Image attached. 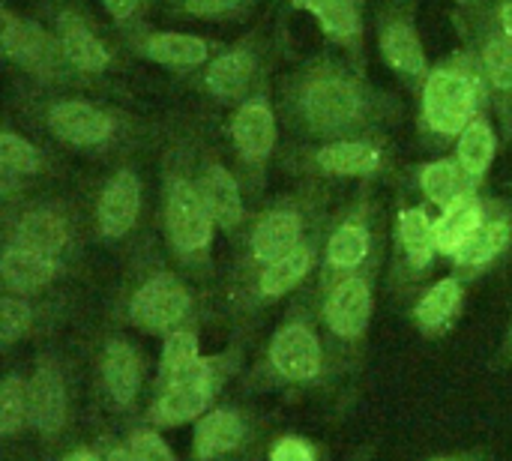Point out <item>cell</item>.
<instances>
[{
    "mask_svg": "<svg viewBox=\"0 0 512 461\" xmlns=\"http://www.w3.org/2000/svg\"><path fill=\"white\" fill-rule=\"evenodd\" d=\"M512 252V201L492 198L486 222L474 231V237L450 258L453 273L468 279L471 285L483 276L495 273Z\"/></svg>",
    "mask_w": 512,
    "mask_h": 461,
    "instance_id": "30",
    "label": "cell"
},
{
    "mask_svg": "<svg viewBox=\"0 0 512 461\" xmlns=\"http://www.w3.org/2000/svg\"><path fill=\"white\" fill-rule=\"evenodd\" d=\"M489 207H492V198H486L483 192H474V195H465L456 204L438 210L435 240H438L441 258H453L474 237V231L486 222Z\"/></svg>",
    "mask_w": 512,
    "mask_h": 461,
    "instance_id": "35",
    "label": "cell"
},
{
    "mask_svg": "<svg viewBox=\"0 0 512 461\" xmlns=\"http://www.w3.org/2000/svg\"><path fill=\"white\" fill-rule=\"evenodd\" d=\"M492 108L486 78L468 45L450 51L444 60L432 63L420 93H417V132L423 147L444 150L456 144L465 126Z\"/></svg>",
    "mask_w": 512,
    "mask_h": 461,
    "instance_id": "9",
    "label": "cell"
},
{
    "mask_svg": "<svg viewBox=\"0 0 512 461\" xmlns=\"http://www.w3.org/2000/svg\"><path fill=\"white\" fill-rule=\"evenodd\" d=\"M57 461H105L96 444H75V447H66L60 450Z\"/></svg>",
    "mask_w": 512,
    "mask_h": 461,
    "instance_id": "43",
    "label": "cell"
},
{
    "mask_svg": "<svg viewBox=\"0 0 512 461\" xmlns=\"http://www.w3.org/2000/svg\"><path fill=\"white\" fill-rule=\"evenodd\" d=\"M90 384L99 408L123 423L141 417L147 393V354L123 333L120 324L108 321L90 345Z\"/></svg>",
    "mask_w": 512,
    "mask_h": 461,
    "instance_id": "16",
    "label": "cell"
},
{
    "mask_svg": "<svg viewBox=\"0 0 512 461\" xmlns=\"http://www.w3.org/2000/svg\"><path fill=\"white\" fill-rule=\"evenodd\" d=\"M96 447H99V453H102V459L105 461H141L135 456V450L126 444V438L120 435V432H99L96 435V441H93Z\"/></svg>",
    "mask_w": 512,
    "mask_h": 461,
    "instance_id": "42",
    "label": "cell"
},
{
    "mask_svg": "<svg viewBox=\"0 0 512 461\" xmlns=\"http://www.w3.org/2000/svg\"><path fill=\"white\" fill-rule=\"evenodd\" d=\"M0 243L81 267L87 246L93 243L84 192L72 195L48 186L15 201H0Z\"/></svg>",
    "mask_w": 512,
    "mask_h": 461,
    "instance_id": "8",
    "label": "cell"
},
{
    "mask_svg": "<svg viewBox=\"0 0 512 461\" xmlns=\"http://www.w3.org/2000/svg\"><path fill=\"white\" fill-rule=\"evenodd\" d=\"M471 282L462 279L459 273L441 276L429 285H423L408 306V321L423 339H444L456 330L465 300H468Z\"/></svg>",
    "mask_w": 512,
    "mask_h": 461,
    "instance_id": "31",
    "label": "cell"
},
{
    "mask_svg": "<svg viewBox=\"0 0 512 461\" xmlns=\"http://www.w3.org/2000/svg\"><path fill=\"white\" fill-rule=\"evenodd\" d=\"M201 129L192 120L162 123L159 153V237L168 258L195 282L216 276V219L195 177V144Z\"/></svg>",
    "mask_w": 512,
    "mask_h": 461,
    "instance_id": "3",
    "label": "cell"
},
{
    "mask_svg": "<svg viewBox=\"0 0 512 461\" xmlns=\"http://www.w3.org/2000/svg\"><path fill=\"white\" fill-rule=\"evenodd\" d=\"M252 342V327H234L231 342L216 354H201L186 372H180L168 387L150 393L141 417L153 426L180 429L195 426L207 411H213L228 384L240 378L246 363V348Z\"/></svg>",
    "mask_w": 512,
    "mask_h": 461,
    "instance_id": "10",
    "label": "cell"
},
{
    "mask_svg": "<svg viewBox=\"0 0 512 461\" xmlns=\"http://www.w3.org/2000/svg\"><path fill=\"white\" fill-rule=\"evenodd\" d=\"M282 27L258 24L240 39L222 45L210 63H204L195 75H189V87L204 96L210 105L234 108L252 90L273 78V63L279 57Z\"/></svg>",
    "mask_w": 512,
    "mask_h": 461,
    "instance_id": "13",
    "label": "cell"
},
{
    "mask_svg": "<svg viewBox=\"0 0 512 461\" xmlns=\"http://www.w3.org/2000/svg\"><path fill=\"white\" fill-rule=\"evenodd\" d=\"M30 438L45 456L63 450L75 426V366L54 339H45L27 369Z\"/></svg>",
    "mask_w": 512,
    "mask_h": 461,
    "instance_id": "18",
    "label": "cell"
},
{
    "mask_svg": "<svg viewBox=\"0 0 512 461\" xmlns=\"http://www.w3.org/2000/svg\"><path fill=\"white\" fill-rule=\"evenodd\" d=\"M486 6H489L492 18L501 24V30L512 39V0H486Z\"/></svg>",
    "mask_w": 512,
    "mask_h": 461,
    "instance_id": "44",
    "label": "cell"
},
{
    "mask_svg": "<svg viewBox=\"0 0 512 461\" xmlns=\"http://www.w3.org/2000/svg\"><path fill=\"white\" fill-rule=\"evenodd\" d=\"M384 264H387V255L375 258L363 270H354L327 282L312 279L318 321H321V330H324V339H327V348H330V357L342 384L357 381L366 366L369 333L375 321Z\"/></svg>",
    "mask_w": 512,
    "mask_h": 461,
    "instance_id": "7",
    "label": "cell"
},
{
    "mask_svg": "<svg viewBox=\"0 0 512 461\" xmlns=\"http://www.w3.org/2000/svg\"><path fill=\"white\" fill-rule=\"evenodd\" d=\"M501 129H498V120H495V111L492 108H483L468 126L465 132L456 138V159L459 165L465 168V174L483 189L489 171H492V162L498 156V147H501Z\"/></svg>",
    "mask_w": 512,
    "mask_h": 461,
    "instance_id": "34",
    "label": "cell"
},
{
    "mask_svg": "<svg viewBox=\"0 0 512 461\" xmlns=\"http://www.w3.org/2000/svg\"><path fill=\"white\" fill-rule=\"evenodd\" d=\"M351 461H375V444H360Z\"/></svg>",
    "mask_w": 512,
    "mask_h": 461,
    "instance_id": "47",
    "label": "cell"
},
{
    "mask_svg": "<svg viewBox=\"0 0 512 461\" xmlns=\"http://www.w3.org/2000/svg\"><path fill=\"white\" fill-rule=\"evenodd\" d=\"M291 9L309 12L321 33L354 63L366 66V18L363 0H288Z\"/></svg>",
    "mask_w": 512,
    "mask_h": 461,
    "instance_id": "32",
    "label": "cell"
},
{
    "mask_svg": "<svg viewBox=\"0 0 512 461\" xmlns=\"http://www.w3.org/2000/svg\"><path fill=\"white\" fill-rule=\"evenodd\" d=\"M327 225L318 228L315 234H309L300 246H294L282 258H276V261L258 267L255 273H249L246 279L228 282L225 306H228V315H231L234 327H252V321L261 312L273 309L282 300H291L306 285H312V279L318 273V264H321Z\"/></svg>",
    "mask_w": 512,
    "mask_h": 461,
    "instance_id": "17",
    "label": "cell"
},
{
    "mask_svg": "<svg viewBox=\"0 0 512 461\" xmlns=\"http://www.w3.org/2000/svg\"><path fill=\"white\" fill-rule=\"evenodd\" d=\"M441 252L435 240V216L429 204L402 201L393 222V243H390V276L387 285L396 297H408L414 288L426 285L429 273L435 270Z\"/></svg>",
    "mask_w": 512,
    "mask_h": 461,
    "instance_id": "23",
    "label": "cell"
},
{
    "mask_svg": "<svg viewBox=\"0 0 512 461\" xmlns=\"http://www.w3.org/2000/svg\"><path fill=\"white\" fill-rule=\"evenodd\" d=\"M30 435V396H27V369L12 366L0 381V438L6 447Z\"/></svg>",
    "mask_w": 512,
    "mask_h": 461,
    "instance_id": "36",
    "label": "cell"
},
{
    "mask_svg": "<svg viewBox=\"0 0 512 461\" xmlns=\"http://www.w3.org/2000/svg\"><path fill=\"white\" fill-rule=\"evenodd\" d=\"M333 183L294 180V186L264 204L252 207V216L231 243L228 282H240L258 267L282 258L300 246L309 234L330 222Z\"/></svg>",
    "mask_w": 512,
    "mask_h": 461,
    "instance_id": "6",
    "label": "cell"
},
{
    "mask_svg": "<svg viewBox=\"0 0 512 461\" xmlns=\"http://www.w3.org/2000/svg\"><path fill=\"white\" fill-rule=\"evenodd\" d=\"M498 360H504L507 366H512V318H510V327H507V333H504V342H501Z\"/></svg>",
    "mask_w": 512,
    "mask_h": 461,
    "instance_id": "46",
    "label": "cell"
},
{
    "mask_svg": "<svg viewBox=\"0 0 512 461\" xmlns=\"http://www.w3.org/2000/svg\"><path fill=\"white\" fill-rule=\"evenodd\" d=\"M195 177H198L201 195L219 225V234H225V240L234 243L240 228L252 216V204L246 198V189H243L234 165L225 159V153L213 141L204 138V132L198 135V144H195Z\"/></svg>",
    "mask_w": 512,
    "mask_h": 461,
    "instance_id": "26",
    "label": "cell"
},
{
    "mask_svg": "<svg viewBox=\"0 0 512 461\" xmlns=\"http://www.w3.org/2000/svg\"><path fill=\"white\" fill-rule=\"evenodd\" d=\"M246 461H264V453H255L252 459H246Z\"/></svg>",
    "mask_w": 512,
    "mask_h": 461,
    "instance_id": "48",
    "label": "cell"
},
{
    "mask_svg": "<svg viewBox=\"0 0 512 461\" xmlns=\"http://www.w3.org/2000/svg\"><path fill=\"white\" fill-rule=\"evenodd\" d=\"M228 150L231 165L246 189L249 204H261V195L270 180V165L282 150V123L276 111V81H264L246 99H240L228 114Z\"/></svg>",
    "mask_w": 512,
    "mask_h": 461,
    "instance_id": "12",
    "label": "cell"
},
{
    "mask_svg": "<svg viewBox=\"0 0 512 461\" xmlns=\"http://www.w3.org/2000/svg\"><path fill=\"white\" fill-rule=\"evenodd\" d=\"M267 423L246 402H219L192 426L186 461H246L264 453Z\"/></svg>",
    "mask_w": 512,
    "mask_h": 461,
    "instance_id": "22",
    "label": "cell"
},
{
    "mask_svg": "<svg viewBox=\"0 0 512 461\" xmlns=\"http://www.w3.org/2000/svg\"><path fill=\"white\" fill-rule=\"evenodd\" d=\"M342 387V378L333 366L312 285L288 300V309L255 363L240 378L243 396L264 393H333Z\"/></svg>",
    "mask_w": 512,
    "mask_h": 461,
    "instance_id": "5",
    "label": "cell"
},
{
    "mask_svg": "<svg viewBox=\"0 0 512 461\" xmlns=\"http://www.w3.org/2000/svg\"><path fill=\"white\" fill-rule=\"evenodd\" d=\"M408 177H411V186L417 189L420 201H426L435 210H444V207L456 204L459 198L480 192V186L459 165L456 153L420 162L408 171Z\"/></svg>",
    "mask_w": 512,
    "mask_h": 461,
    "instance_id": "33",
    "label": "cell"
},
{
    "mask_svg": "<svg viewBox=\"0 0 512 461\" xmlns=\"http://www.w3.org/2000/svg\"><path fill=\"white\" fill-rule=\"evenodd\" d=\"M120 45L126 48L129 57L162 66L174 75H195L210 57L222 48L219 42L201 36V33H186V30H159L153 24H138L132 30L117 33Z\"/></svg>",
    "mask_w": 512,
    "mask_h": 461,
    "instance_id": "27",
    "label": "cell"
},
{
    "mask_svg": "<svg viewBox=\"0 0 512 461\" xmlns=\"http://www.w3.org/2000/svg\"><path fill=\"white\" fill-rule=\"evenodd\" d=\"M201 327L204 324H189V327H180L162 339V351H159V363H156V372L150 381V393L168 387L180 372H186L201 357Z\"/></svg>",
    "mask_w": 512,
    "mask_h": 461,
    "instance_id": "37",
    "label": "cell"
},
{
    "mask_svg": "<svg viewBox=\"0 0 512 461\" xmlns=\"http://www.w3.org/2000/svg\"><path fill=\"white\" fill-rule=\"evenodd\" d=\"M453 21L486 78L501 138L512 144V39L492 18L486 0H456Z\"/></svg>",
    "mask_w": 512,
    "mask_h": 461,
    "instance_id": "21",
    "label": "cell"
},
{
    "mask_svg": "<svg viewBox=\"0 0 512 461\" xmlns=\"http://www.w3.org/2000/svg\"><path fill=\"white\" fill-rule=\"evenodd\" d=\"M261 0H162V12L174 21L234 24L255 15Z\"/></svg>",
    "mask_w": 512,
    "mask_h": 461,
    "instance_id": "38",
    "label": "cell"
},
{
    "mask_svg": "<svg viewBox=\"0 0 512 461\" xmlns=\"http://www.w3.org/2000/svg\"><path fill=\"white\" fill-rule=\"evenodd\" d=\"M423 461H495L486 447H474V450H459V453H447V456H435V459Z\"/></svg>",
    "mask_w": 512,
    "mask_h": 461,
    "instance_id": "45",
    "label": "cell"
},
{
    "mask_svg": "<svg viewBox=\"0 0 512 461\" xmlns=\"http://www.w3.org/2000/svg\"><path fill=\"white\" fill-rule=\"evenodd\" d=\"M279 171L294 180H381L396 171L390 138H342V141H282Z\"/></svg>",
    "mask_w": 512,
    "mask_h": 461,
    "instance_id": "14",
    "label": "cell"
},
{
    "mask_svg": "<svg viewBox=\"0 0 512 461\" xmlns=\"http://www.w3.org/2000/svg\"><path fill=\"white\" fill-rule=\"evenodd\" d=\"M120 435L126 438V444L135 450V456L141 461H180L177 453L171 450V444L165 441L162 429L147 423L144 417H132L120 423Z\"/></svg>",
    "mask_w": 512,
    "mask_h": 461,
    "instance_id": "39",
    "label": "cell"
},
{
    "mask_svg": "<svg viewBox=\"0 0 512 461\" xmlns=\"http://www.w3.org/2000/svg\"><path fill=\"white\" fill-rule=\"evenodd\" d=\"M45 24L54 30L75 78L81 87L96 90L99 84L126 72V48L117 33L108 36L87 0H42Z\"/></svg>",
    "mask_w": 512,
    "mask_h": 461,
    "instance_id": "15",
    "label": "cell"
},
{
    "mask_svg": "<svg viewBox=\"0 0 512 461\" xmlns=\"http://www.w3.org/2000/svg\"><path fill=\"white\" fill-rule=\"evenodd\" d=\"M18 105L39 141L102 165L138 156L162 135V123L90 87H27Z\"/></svg>",
    "mask_w": 512,
    "mask_h": 461,
    "instance_id": "2",
    "label": "cell"
},
{
    "mask_svg": "<svg viewBox=\"0 0 512 461\" xmlns=\"http://www.w3.org/2000/svg\"><path fill=\"white\" fill-rule=\"evenodd\" d=\"M384 255H387L384 213L375 198V180H366L360 183L357 195L336 216H330L315 282H327L363 270L366 264Z\"/></svg>",
    "mask_w": 512,
    "mask_h": 461,
    "instance_id": "19",
    "label": "cell"
},
{
    "mask_svg": "<svg viewBox=\"0 0 512 461\" xmlns=\"http://www.w3.org/2000/svg\"><path fill=\"white\" fill-rule=\"evenodd\" d=\"M78 264L0 243V288L3 294H21V297H45L57 294L69 279L78 276Z\"/></svg>",
    "mask_w": 512,
    "mask_h": 461,
    "instance_id": "29",
    "label": "cell"
},
{
    "mask_svg": "<svg viewBox=\"0 0 512 461\" xmlns=\"http://www.w3.org/2000/svg\"><path fill=\"white\" fill-rule=\"evenodd\" d=\"M72 300L69 294H45V297H21L0 294V351L9 357L24 342L51 339L69 318Z\"/></svg>",
    "mask_w": 512,
    "mask_h": 461,
    "instance_id": "28",
    "label": "cell"
},
{
    "mask_svg": "<svg viewBox=\"0 0 512 461\" xmlns=\"http://www.w3.org/2000/svg\"><path fill=\"white\" fill-rule=\"evenodd\" d=\"M420 0H381L375 6V39L387 69L414 93H420L432 60L417 24Z\"/></svg>",
    "mask_w": 512,
    "mask_h": 461,
    "instance_id": "25",
    "label": "cell"
},
{
    "mask_svg": "<svg viewBox=\"0 0 512 461\" xmlns=\"http://www.w3.org/2000/svg\"><path fill=\"white\" fill-rule=\"evenodd\" d=\"M93 243L129 255L147 228V183L141 174V153L114 159L84 189Z\"/></svg>",
    "mask_w": 512,
    "mask_h": 461,
    "instance_id": "11",
    "label": "cell"
},
{
    "mask_svg": "<svg viewBox=\"0 0 512 461\" xmlns=\"http://www.w3.org/2000/svg\"><path fill=\"white\" fill-rule=\"evenodd\" d=\"M510 189H512V180H510Z\"/></svg>",
    "mask_w": 512,
    "mask_h": 461,
    "instance_id": "49",
    "label": "cell"
},
{
    "mask_svg": "<svg viewBox=\"0 0 512 461\" xmlns=\"http://www.w3.org/2000/svg\"><path fill=\"white\" fill-rule=\"evenodd\" d=\"M0 51L6 66L27 87H81L54 30L42 15H27L12 6L0 9Z\"/></svg>",
    "mask_w": 512,
    "mask_h": 461,
    "instance_id": "20",
    "label": "cell"
},
{
    "mask_svg": "<svg viewBox=\"0 0 512 461\" xmlns=\"http://www.w3.org/2000/svg\"><path fill=\"white\" fill-rule=\"evenodd\" d=\"M264 461H324V450L306 435H276L264 447Z\"/></svg>",
    "mask_w": 512,
    "mask_h": 461,
    "instance_id": "40",
    "label": "cell"
},
{
    "mask_svg": "<svg viewBox=\"0 0 512 461\" xmlns=\"http://www.w3.org/2000/svg\"><path fill=\"white\" fill-rule=\"evenodd\" d=\"M276 111L285 141L390 138L402 99L366 75V66L336 51L297 60L276 78Z\"/></svg>",
    "mask_w": 512,
    "mask_h": 461,
    "instance_id": "1",
    "label": "cell"
},
{
    "mask_svg": "<svg viewBox=\"0 0 512 461\" xmlns=\"http://www.w3.org/2000/svg\"><path fill=\"white\" fill-rule=\"evenodd\" d=\"M153 0H102L111 24H114V33H123V30H132L138 24H144V12Z\"/></svg>",
    "mask_w": 512,
    "mask_h": 461,
    "instance_id": "41",
    "label": "cell"
},
{
    "mask_svg": "<svg viewBox=\"0 0 512 461\" xmlns=\"http://www.w3.org/2000/svg\"><path fill=\"white\" fill-rule=\"evenodd\" d=\"M69 174L63 153L39 138L24 135L6 117L0 126V201H15L48 186H57Z\"/></svg>",
    "mask_w": 512,
    "mask_h": 461,
    "instance_id": "24",
    "label": "cell"
},
{
    "mask_svg": "<svg viewBox=\"0 0 512 461\" xmlns=\"http://www.w3.org/2000/svg\"><path fill=\"white\" fill-rule=\"evenodd\" d=\"M108 321L165 339L180 327L204 324L207 300L195 279L186 276L168 258L165 246L156 243L153 231H147L126 255V267L108 300Z\"/></svg>",
    "mask_w": 512,
    "mask_h": 461,
    "instance_id": "4",
    "label": "cell"
}]
</instances>
